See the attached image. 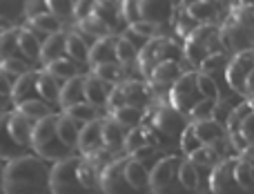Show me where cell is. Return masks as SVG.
Wrapping results in <instances>:
<instances>
[{"mask_svg":"<svg viewBox=\"0 0 254 194\" xmlns=\"http://www.w3.org/2000/svg\"><path fill=\"white\" fill-rule=\"evenodd\" d=\"M214 107H216V101H207V98H205V101H201L192 112H190L188 121H190V123H194V121L212 119V114H214Z\"/></svg>","mask_w":254,"mask_h":194,"instance_id":"cell-50","label":"cell"},{"mask_svg":"<svg viewBox=\"0 0 254 194\" xmlns=\"http://www.w3.org/2000/svg\"><path fill=\"white\" fill-rule=\"evenodd\" d=\"M13 110L22 112L25 116H29L31 121H36V123H38V121H43L45 116L54 114V112H56V107L49 105V103H45V101H25V103L13 105Z\"/></svg>","mask_w":254,"mask_h":194,"instance_id":"cell-38","label":"cell"},{"mask_svg":"<svg viewBox=\"0 0 254 194\" xmlns=\"http://www.w3.org/2000/svg\"><path fill=\"white\" fill-rule=\"evenodd\" d=\"M154 103H156V96H154V89L147 80L127 78L112 87L110 101H107L105 110H112V107H138V110H149Z\"/></svg>","mask_w":254,"mask_h":194,"instance_id":"cell-6","label":"cell"},{"mask_svg":"<svg viewBox=\"0 0 254 194\" xmlns=\"http://www.w3.org/2000/svg\"><path fill=\"white\" fill-rule=\"evenodd\" d=\"M94 45V38L80 34L78 29H67L65 38V56L74 61L80 67H89V47Z\"/></svg>","mask_w":254,"mask_h":194,"instance_id":"cell-15","label":"cell"},{"mask_svg":"<svg viewBox=\"0 0 254 194\" xmlns=\"http://www.w3.org/2000/svg\"><path fill=\"white\" fill-rule=\"evenodd\" d=\"M232 20H237L239 25L248 27V29L254 31V7H246V4H232L228 13Z\"/></svg>","mask_w":254,"mask_h":194,"instance_id":"cell-48","label":"cell"},{"mask_svg":"<svg viewBox=\"0 0 254 194\" xmlns=\"http://www.w3.org/2000/svg\"><path fill=\"white\" fill-rule=\"evenodd\" d=\"M13 110V103H11V96L9 94H4L2 89H0V114H7V112Z\"/></svg>","mask_w":254,"mask_h":194,"instance_id":"cell-54","label":"cell"},{"mask_svg":"<svg viewBox=\"0 0 254 194\" xmlns=\"http://www.w3.org/2000/svg\"><path fill=\"white\" fill-rule=\"evenodd\" d=\"M174 16H176V18H174V31L185 40V38H188V36L198 27V22L194 20L192 16H188V11H185V9H181V11L174 13Z\"/></svg>","mask_w":254,"mask_h":194,"instance_id":"cell-47","label":"cell"},{"mask_svg":"<svg viewBox=\"0 0 254 194\" xmlns=\"http://www.w3.org/2000/svg\"><path fill=\"white\" fill-rule=\"evenodd\" d=\"M107 116L114 119L116 123H121L123 128L131 129L143 123L145 110H138V107H112V110H107Z\"/></svg>","mask_w":254,"mask_h":194,"instance_id":"cell-35","label":"cell"},{"mask_svg":"<svg viewBox=\"0 0 254 194\" xmlns=\"http://www.w3.org/2000/svg\"><path fill=\"white\" fill-rule=\"evenodd\" d=\"M114 85L105 83V80H101L98 76H94L92 71L89 74H85V103H89V105L98 107V110H103V107H107V101H110V92Z\"/></svg>","mask_w":254,"mask_h":194,"instance_id":"cell-20","label":"cell"},{"mask_svg":"<svg viewBox=\"0 0 254 194\" xmlns=\"http://www.w3.org/2000/svg\"><path fill=\"white\" fill-rule=\"evenodd\" d=\"M65 38H67V29L47 36L43 40V52H40V63L43 65L58 61V58H65Z\"/></svg>","mask_w":254,"mask_h":194,"instance_id":"cell-31","label":"cell"},{"mask_svg":"<svg viewBox=\"0 0 254 194\" xmlns=\"http://www.w3.org/2000/svg\"><path fill=\"white\" fill-rule=\"evenodd\" d=\"M228 63H230V58H228V54H225V52L212 54V56H207L205 61L201 63L198 71H201V74H210V76H214L216 71H225V69H228Z\"/></svg>","mask_w":254,"mask_h":194,"instance_id":"cell-44","label":"cell"},{"mask_svg":"<svg viewBox=\"0 0 254 194\" xmlns=\"http://www.w3.org/2000/svg\"><path fill=\"white\" fill-rule=\"evenodd\" d=\"M252 71H254V49L234 54L228 63V69H225V83H228V87L232 89L234 94L243 96V92H246V80Z\"/></svg>","mask_w":254,"mask_h":194,"instance_id":"cell-12","label":"cell"},{"mask_svg":"<svg viewBox=\"0 0 254 194\" xmlns=\"http://www.w3.org/2000/svg\"><path fill=\"white\" fill-rule=\"evenodd\" d=\"M49 165L38 154H29L4 163L2 194H47Z\"/></svg>","mask_w":254,"mask_h":194,"instance_id":"cell-2","label":"cell"},{"mask_svg":"<svg viewBox=\"0 0 254 194\" xmlns=\"http://www.w3.org/2000/svg\"><path fill=\"white\" fill-rule=\"evenodd\" d=\"M221 29V45H223L225 54H241L248 52V49H254V31L248 29V27L239 25L237 20L232 18H225L223 25L219 27Z\"/></svg>","mask_w":254,"mask_h":194,"instance_id":"cell-10","label":"cell"},{"mask_svg":"<svg viewBox=\"0 0 254 194\" xmlns=\"http://www.w3.org/2000/svg\"><path fill=\"white\" fill-rule=\"evenodd\" d=\"M192 129H194V134L198 136V141H201L203 145H212L214 141H219V138L228 136V129H225V125L216 123L214 119L194 121V123H192Z\"/></svg>","mask_w":254,"mask_h":194,"instance_id":"cell-30","label":"cell"},{"mask_svg":"<svg viewBox=\"0 0 254 194\" xmlns=\"http://www.w3.org/2000/svg\"><path fill=\"white\" fill-rule=\"evenodd\" d=\"M127 29L134 31V34L140 36V38L149 40V38H154V36H158L161 27L152 25V22H145V20H136V22H129V25H127Z\"/></svg>","mask_w":254,"mask_h":194,"instance_id":"cell-51","label":"cell"},{"mask_svg":"<svg viewBox=\"0 0 254 194\" xmlns=\"http://www.w3.org/2000/svg\"><path fill=\"white\" fill-rule=\"evenodd\" d=\"M25 27H29L40 40H45L47 36L58 34V31L65 29V22L58 20L52 13H36V16H27L25 18Z\"/></svg>","mask_w":254,"mask_h":194,"instance_id":"cell-24","label":"cell"},{"mask_svg":"<svg viewBox=\"0 0 254 194\" xmlns=\"http://www.w3.org/2000/svg\"><path fill=\"white\" fill-rule=\"evenodd\" d=\"M27 18V0H0V31L20 27Z\"/></svg>","mask_w":254,"mask_h":194,"instance_id":"cell-21","label":"cell"},{"mask_svg":"<svg viewBox=\"0 0 254 194\" xmlns=\"http://www.w3.org/2000/svg\"><path fill=\"white\" fill-rule=\"evenodd\" d=\"M248 101H250V105H252V110H254V98H248Z\"/></svg>","mask_w":254,"mask_h":194,"instance_id":"cell-59","label":"cell"},{"mask_svg":"<svg viewBox=\"0 0 254 194\" xmlns=\"http://www.w3.org/2000/svg\"><path fill=\"white\" fill-rule=\"evenodd\" d=\"M234 4H246V7H254V0H234Z\"/></svg>","mask_w":254,"mask_h":194,"instance_id":"cell-56","label":"cell"},{"mask_svg":"<svg viewBox=\"0 0 254 194\" xmlns=\"http://www.w3.org/2000/svg\"><path fill=\"white\" fill-rule=\"evenodd\" d=\"M212 2H216V4H221V2H225V0H212Z\"/></svg>","mask_w":254,"mask_h":194,"instance_id":"cell-60","label":"cell"},{"mask_svg":"<svg viewBox=\"0 0 254 194\" xmlns=\"http://www.w3.org/2000/svg\"><path fill=\"white\" fill-rule=\"evenodd\" d=\"M56 114L45 116L43 121H38L34 128V134H31V152L38 154L40 159L45 161H63V159H69V156L76 154V150H71L69 145H65V141L61 138L56 128Z\"/></svg>","mask_w":254,"mask_h":194,"instance_id":"cell-4","label":"cell"},{"mask_svg":"<svg viewBox=\"0 0 254 194\" xmlns=\"http://www.w3.org/2000/svg\"><path fill=\"white\" fill-rule=\"evenodd\" d=\"M56 128H58L61 138L65 141V145H69L71 150H78V134H80V128H83V125L76 123L74 119H69L65 112H58L56 114Z\"/></svg>","mask_w":254,"mask_h":194,"instance_id":"cell-33","label":"cell"},{"mask_svg":"<svg viewBox=\"0 0 254 194\" xmlns=\"http://www.w3.org/2000/svg\"><path fill=\"white\" fill-rule=\"evenodd\" d=\"M201 101H205L198 89V71L190 69L176 80L170 87V94H167V103H170L174 110H179L183 116H190V112L198 105Z\"/></svg>","mask_w":254,"mask_h":194,"instance_id":"cell-9","label":"cell"},{"mask_svg":"<svg viewBox=\"0 0 254 194\" xmlns=\"http://www.w3.org/2000/svg\"><path fill=\"white\" fill-rule=\"evenodd\" d=\"M29 147H25L22 143H18L13 138L11 129H9V112L7 114H0V161L9 163L13 159H20V156L29 154Z\"/></svg>","mask_w":254,"mask_h":194,"instance_id":"cell-17","label":"cell"},{"mask_svg":"<svg viewBox=\"0 0 254 194\" xmlns=\"http://www.w3.org/2000/svg\"><path fill=\"white\" fill-rule=\"evenodd\" d=\"M36 85H38L40 101L49 103V105H54V107H61V105H58V101H61V87H63L61 80L54 78L49 71L38 69V71H36Z\"/></svg>","mask_w":254,"mask_h":194,"instance_id":"cell-26","label":"cell"},{"mask_svg":"<svg viewBox=\"0 0 254 194\" xmlns=\"http://www.w3.org/2000/svg\"><path fill=\"white\" fill-rule=\"evenodd\" d=\"M228 138H230V143H232L237 156H243L250 150H254V110L239 123V128L230 129Z\"/></svg>","mask_w":254,"mask_h":194,"instance_id":"cell-18","label":"cell"},{"mask_svg":"<svg viewBox=\"0 0 254 194\" xmlns=\"http://www.w3.org/2000/svg\"><path fill=\"white\" fill-rule=\"evenodd\" d=\"M36 13H47L45 0H27V16H36Z\"/></svg>","mask_w":254,"mask_h":194,"instance_id":"cell-53","label":"cell"},{"mask_svg":"<svg viewBox=\"0 0 254 194\" xmlns=\"http://www.w3.org/2000/svg\"><path fill=\"white\" fill-rule=\"evenodd\" d=\"M116 38L119 36L112 34L94 40V45L89 47V69L96 65H105V63H119L116 61Z\"/></svg>","mask_w":254,"mask_h":194,"instance_id":"cell-22","label":"cell"},{"mask_svg":"<svg viewBox=\"0 0 254 194\" xmlns=\"http://www.w3.org/2000/svg\"><path fill=\"white\" fill-rule=\"evenodd\" d=\"M125 161H127V156H116L107 168H103L101 179H98V188L103 190V194H140L127 181Z\"/></svg>","mask_w":254,"mask_h":194,"instance_id":"cell-11","label":"cell"},{"mask_svg":"<svg viewBox=\"0 0 254 194\" xmlns=\"http://www.w3.org/2000/svg\"><path fill=\"white\" fill-rule=\"evenodd\" d=\"M243 96H246V98H254V71L248 76V80H246V92H243Z\"/></svg>","mask_w":254,"mask_h":194,"instance_id":"cell-55","label":"cell"},{"mask_svg":"<svg viewBox=\"0 0 254 194\" xmlns=\"http://www.w3.org/2000/svg\"><path fill=\"white\" fill-rule=\"evenodd\" d=\"M16 45H18V54H20L22 61H27L31 67L38 65L40 52H43V40L29 27H25V25L16 27Z\"/></svg>","mask_w":254,"mask_h":194,"instance_id":"cell-16","label":"cell"},{"mask_svg":"<svg viewBox=\"0 0 254 194\" xmlns=\"http://www.w3.org/2000/svg\"><path fill=\"white\" fill-rule=\"evenodd\" d=\"M181 161L176 154L163 156L149 170V190L154 194H188L179 177Z\"/></svg>","mask_w":254,"mask_h":194,"instance_id":"cell-8","label":"cell"},{"mask_svg":"<svg viewBox=\"0 0 254 194\" xmlns=\"http://www.w3.org/2000/svg\"><path fill=\"white\" fill-rule=\"evenodd\" d=\"M103 150V119L85 123L78 134V152L80 156H89Z\"/></svg>","mask_w":254,"mask_h":194,"instance_id":"cell-19","label":"cell"},{"mask_svg":"<svg viewBox=\"0 0 254 194\" xmlns=\"http://www.w3.org/2000/svg\"><path fill=\"white\" fill-rule=\"evenodd\" d=\"M143 123L161 138L163 145L170 147V145H179L181 134L188 128L190 121L179 110H174L170 103H158V105H152L149 110H145Z\"/></svg>","mask_w":254,"mask_h":194,"instance_id":"cell-3","label":"cell"},{"mask_svg":"<svg viewBox=\"0 0 254 194\" xmlns=\"http://www.w3.org/2000/svg\"><path fill=\"white\" fill-rule=\"evenodd\" d=\"M136 58H138V47H134L127 38L119 36V38H116V61L127 67V65H131V63H136Z\"/></svg>","mask_w":254,"mask_h":194,"instance_id":"cell-43","label":"cell"},{"mask_svg":"<svg viewBox=\"0 0 254 194\" xmlns=\"http://www.w3.org/2000/svg\"><path fill=\"white\" fill-rule=\"evenodd\" d=\"M219 52H223L219 25H198L183 43V58L194 71H198L201 63L207 56Z\"/></svg>","mask_w":254,"mask_h":194,"instance_id":"cell-5","label":"cell"},{"mask_svg":"<svg viewBox=\"0 0 254 194\" xmlns=\"http://www.w3.org/2000/svg\"><path fill=\"white\" fill-rule=\"evenodd\" d=\"M45 7H47V13L56 16L58 20L67 22L74 18L76 0H45Z\"/></svg>","mask_w":254,"mask_h":194,"instance_id":"cell-42","label":"cell"},{"mask_svg":"<svg viewBox=\"0 0 254 194\" xmlns=\"http://www.w3.org/2000/svg\"><path fill=\"white\" fill-rule=\"evenodd\" d=\"M190 161H192L194 165H198V168H207V170H212L216 163H219V154H216L214 150H212L210 145H203V147H198L194 154H190L188 156Z\"/></svg>","mask_w":254,"mask_h":194,"instance_id":"cell-45","label":"cell"},{"mask_svg":"<svg viewBox=\"0 0 254 194\" xmlns=\"http://www.w3.org/2000/svg\"><path fill=\"white\" fill-rule=\"evenodd\" d=\"M61 112H65L69 119H74L76 123H80V125L103 119L101 110H98V107H94V105H89V103H78V105H71V107H67V110H61Z\"/></svg>","mask_w":254,"mask_h":194,"instance_id":"cell-39","label":"cell"},{"mask_svg":"<svg viewBox=\"0 0 254 194\" xmlns=\"http://www.w3.org/2000/svg\"><path fill=\"white\" fill-rule=\"evenodd\" d=\"M92 11H94V0H76V7H74V20H80V18H87Z\"/></svg>","mask_w":254,"mask_h":194,"instance_id":"cell-52","label":"cell"},{"mask_svg":"<svg viewBox=\"0 0 254 194\" xmlns=\"http://www.w3.org/2000/svg\"><path fill=\"white\" fill-rule=\"evenodd\" d=\"M125 177H127V181L131 183L134 190L143 192V190H147L149 188V170H147V165H143L140 161L131 159V156H127V161H125Z\"/></svg>","mask_w":254,"mask_h":194,"instance_id":"cell-32","label":"cell"},{"mask_svg":"<svg viewBox=\"0 0 254 194\" xmlns=\"http://www.w3.org/2000/svg\"><path fill=\"white\" fill-rule=\"evenodd\" d=\"M179 177H181V183H183V188H185L188 192H196L198 188H201L198 170H196V165H194L190 159H183V161H181Z\"/></svg>","mask_w":254,"mask_h":194,"instance_id":"cell-41","label":"cell"},{"mask_svg":"<svg viewBox=\"0 0 254 194\" xmlns=\"http://www.w3.org/2000/svg\"><path fill=\"white\" fill-rule=\"evenodd\" d=\"M188 16H192L198 25H216V20L221 18V9L212 0H198V2L185 7Z\"/></svg>","mask_w":254,"mask_h":194,"instance_id":"cell-29","label":"cell"},{"mask_svg":"<svg viewBox=\"0 0 254 194\" xmlns=\"http://www.w3.org/2000/svg\"><path fill=\"white\" fill-rule=\"evenodd\" d=\"M76 22H78V31H80V34L89 36V38H94V40L105 38V36L114 34V31H112L98 16H94V13H89L87 18H80V20H76Z\"/></svg>","mask_w":254,"mask_h":194,"instance_id":"cell-36","label":"cell"},{"mask_svg":"<svg viewBox=\"0 0 254 194\" xmlns=\"http://www.w3.org/2000/svg\"><path fill=\"white\" fill-rule=\"evenodd\" d=\"M176 13L174 0H138V20L165 27Z\"/></svg>","mask_w":254,"mask_h":194,"instance_id":"cell-14","label":"cell"},{"mask_svg":"<svg viewBox=\"0 0 254 194\" xmlns=\"http://www.w3.org/2000/svg\"><path fill=\"white\" fill-rule=\"evenodd\" d=\"M34 128H36V121H31L29 116H25L22 112L18 110H11L9 112V129H11L13 138L18 143H22L25 147L31 150V134H34Z\"/></svg>","mask_w":254,"mask_h":194,"instance_id":"cell-27","label":"cell"},{"mask_svg":"<svg viewBox=\"0 0 254 194\" xmlns=\"http://www.w3.org/2000/svg\"><path fill=\"white\" fill-rule=\"evenodd\" d=\"M179 147L185 152V156L194 154V152L198 150V147H203V143L198 141V136L194 134L192 129V123H188V128L183 129V134H181V141H179Z\"/></svg>","mask_w":254,"mask_h":194,"instance_id":"cell-49","label":"cell"},{"mask_svg":"<svg viewBox=\"0 0 254 194\" xmlns=\"http://www.w3.org/2000/svg\"><path fill=\"white\" fill-rule=\"evenodd\" d=\"M179 2H181V9H185V7H190V4L198 2V0H179Z\"/></svg>","mask_w":254,"mask_h":194,"instance_id":"cell-58","label":"cell"},{"mask_svg":"<svg viewBox=\"0 0 254 194\" xmlns=\"http://www.w3.org/2000/svg\"><path fill=\"white\" fill-rule=\"evenodd\" d=\"M2 177H4V161H0V192H2Z\"/></svg>","mask_w":254,"mask_h":194,"instance_id":"cell-57","label":"cell"},{"mask_svg":"<svg viewBox=\"0 0 254 194\" xmlns=\"http://www.w3.org/2000/svg\"><path fill=\"white\" fill-rule=\"evenodd\" d=\"M234 163H237V156L219 161V163L212 168V172H210L212 194H248L239 186L237 177H234Z\"/></svg>","mask_w":254,"mask_h":194,"instance_id":"cell-13","label":"cell"},{"mask_svg":"<svg viewBox=\"0 0 254 194\" xmlns=\"http://www.w3.org/2000/svg\"><path fill=\"white\" fill-rule=\"evenodd\" d=\"M78 103H85V74L65 80L61 87V101H58L61 110H67Z\"/></svg>","mask_w":254,"mask_h":194,"instance_id":"cell-28","label":"cell"},{"mask_svg":"<svg viewBox=\"0 0 254 194\" xmlns=\"http://www.w3.org/2000/svg\"><path fill=\"white\" fill-rule=\"evenodd\" d=\"M36 71L38 69H29V71H25L22 76H18L16 85H13V92H11V103L13 105L25 103V101H40L38 85H36Z\"/></svg>","mask_w":254,"mask_h":194,"instance_id":"cell-25","label":"cell"},{"mask_svg":"<svg viewBox=\"0 0 254 194\" xmlns=\"http://www.w3.org/2000/svg\"><path fill=\"white\" fill-rule=\"evenodd\" d=\"M234 177H237L239 186L243 188L248 194L254 192V163L237 156V163H234Z\"/></svg>","mask_w":254,"mask_h":194,"instance_id":"cell-40","label":"cell"},{"mask_svg":"<svg viewBox=\"0 0 254 194\" xmlns=\"http://www.w3.org/2000/svg\"><path fill=\"white\" fill-rule=\"evenodd\" d=\"M198 89H201L203 98H207V101H219L221 98L219 83H216V78L210 74H201V71H198Z\"/></svg>","mask_w":254,"mask_h":194,"instance_id":"cell-46","label":"cell"},{"mask_svg":"<svg viewBox=\"0 0 254 194\" xmlns=\"http://www.w3.org/2000/svg\"><path fill=\"white\" fill-rule=\"evenodd\" d=\"M167 61H176V63L183 61V45H179L174 38H167V36H154L138 52L136 65H138L140 74L147 78L154 67Z\"/></svg>","mask_w":254,"mask_h":194,"instance_id":"cell-7","label":"cell"},{"mask_svg":"<svg viewBox=\"0 0 254 194\" xmlns=\"http://www.w3.org/2000/svg\"><path fill=\"white\" fill-rule=\"evenodd\" d=\"M101 170L85 156H69L56 161L49 170V192L52 194H94L98 188Z\"/></svg>","mask_w":254,"mask_h":194,"instance_id":"cell-1","label":"cell"},{"mask_svg":"<svg viewBox=\"0 0 254 194\" xmlns=\"http://www.w3.org/2000/svg\"><path fill=\"white\" fill-rule=\"evenodd\" d=\"M45 71H49V74L54 76V78H58L61 83H65V80L74 78V76H80L83 74V67L76 65L74 61H69V58H58V61H52L47 63V65H43Z\"/></svg>","mask_w":254,"mask_h":194,"instance_id":"cell-34","label":"cell"},{"mask_svg":"<svg viewBox=\"0 0 254 194\" xmlns=\"http://www.w3.org/2000/svg\"><path fill=\"white\" fill-rule=\"evenodd\" d=\"M125 69H127V67L121 65V63H105V65L92 67V74L98 76L101 80H105V83L116 85V83H121V80H127Z\"/></svg>","mask_w":254,"mask_h":194,"instance_id":"cell-37","label":"cell"},{"mask_svg":"<svg viewBox=\"0 0 254 194\" xmlns=\"http://www.w3.org/2000/svg\"><path fill=\"white\" fill-rule=\"evenodd\" d=\"M125 136L127 129L121 123H116L110 116H103V147L110 150L112 154H119L125 150Z\"/></svg>","mask_w":254,"mask_h":194,"instance_id":"cell-23","label":"cell"}]
</instances>
